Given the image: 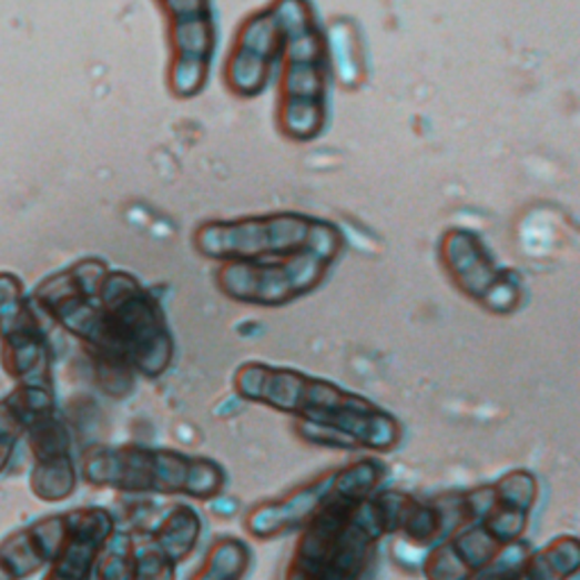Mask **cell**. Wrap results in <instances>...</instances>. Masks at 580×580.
I'll return each instance as SVG.
<instances>
[{
  "label": "cell",
  "instance_id": "obj_1",
  "mask_svg": "<svg viewBox=\"0 0 580 580\" xmlns=\"http://www.w3.org/2000/svg\"><path fill=\"white\" fill-rule=\"evenodd\" d=\"M37 297L100 363L152 381L169 373L175 343L166 315L132 275L87 261L45 282Z\"/></svg>",
  "mask_w": 580,
  "mask_h": 580
},
{
  "label": "cell",
  "instance_id": "obj_2",
  "mask_svg": "<svg viewBox=\"0 0 580 580\" xmlns=\"http://www.w3.org/2000/svg\"><path fill=\"white\" fill-rule=\"evenodd\" d=\"M234 393L291 417L302 436L327 447L388 454L401 442V425L390 410L291 367L245 363L234 373Z\"/></svg>",
  "mask_w": 580,
  "mask_h": 580
},
{
  "label": "cell",
  "instance_id": "obj_3",
  "mask_svg": "<svg viewBox=\"0 0 580 580\" xmlns=\"http://www.w3.org/2000/svg\"><path fill=\"white\" fill-rule=\"evenodd\" d=\"M540 495L536 474L512 469L486 486L481 508L465 519L419 562L427 580H471L519 542Z\"/></svg>",
  "mask_w": 580,
  "mask_h": 580
},
{
  "label": "cell",
  "instance_id": "obj_4",
  "mask_svg": "<svg viewBox=\"0 0 580 580\" xmlns=\"http://www.w3.org/2000/svg\"><path fill=\"white\" fill-rule=\"evenodd\" d=\"M393 526L395 490H377L295 533L279 580H363Z\"/></svg>",
  "mask_w": 580,
  "mask_h": 580
},
{
  "label": "cell",
  "instance_id": "obj_5",
  "mask_svg": "<svg viewBox=\"0 0 580 580\" xmlns=\"http://www.w3.org/2000/svg\"><path fill=\"white\" fill-rule=\"evenodd\" d=\"M80 477L104 490L150 497L216 499L227 474L218 460L143 445H98L82 454Z\"/></svg>",
  "mask_w": 580,
  "mask_h": 580
},
{
  "label": "cell",
  "instance_id": "obj_6",
  "mask_svg": "<svg viewBox=\"0 0 580 580\" xmlns=\"http://www.w3.org/2000/svg\"><path fill=\"white\" fill-rule=\"evenodd\" d=\"M386 477L377 456H360L345 465L318 471L279 497L252 506L243 529L252 540L266 542L299 533L308 523L373 497Z\"/></svg>",
  "mask_w": 580,
  "mask_h": 580
},
{
  "label": "cell",
  "instance_id": "obj_7",
  "mask_svg": "<svg viewBox=\"0 0 580 580\" xmlns=\"http://www.w3.org/2000/svg\"><path fill=\"white\" fill-rule=\"evenodd\" d=\"M197 250L227 263L268 261L311 250H340L338 232L302 216H273L263 221L218 223L197 232Z\"/></svg>",
  "mask_w": 580,
  "mask_h": 580
},
{
  "label": "cell",
  "instance_id": "obj_8",
  "mask_svg": "<svg viewBox=\"0 0 580 580\" xmlns=\"http://www.w3.org/2000/svg\"><path fill=\"white\" fill-rule=\"evenodd\" d=\"M336 256L334 250H311L268 261L225 263L216 284L227 297L243 304L284 306L318 288Z\"/></svg>",
  "mask_w": 580,
  "mask_h": 580
},
{
  "label": "cell",
  "instance_id": "obj_9",
  "mask_svg": "<svg viewBox=\"0 0 580 580\" xmlns=\"http://www.w3.org/2000/svg\"><path fill=\"white\" fill-rule=\"evenodd\" d=\"M0 343L6 373L17 386L52 388L50 347L14 277H0Z\"/></svg>",
  "mask_w": 580,
  "mask_h": 580
},
{
  "label": "cell",
  "instance_id": "obj_10",
  "mask_svg": "<svg viewBox=\"0 0 580 580\" xmlns=\"http://www.w3.org/2000/svg\"><path fill=\"white\" fill-rule=\"evenodd\" d=\"M26 445L32 456V492L48 503H60L69 499L78 488L80 471L75 467L69 429L58 408L48 410L34 421Z\"/></svg>",
  "mask_w": 580,
  "mask_h": 580
},
{
  "label": "cell",
  "instance_id": "obj_11",
  "mask_svg": "<svg viewBox=\"0 0 580 580\" xmlns=\"http://www.w3.org/2000/svg\"><path fill=\"white\" fill-rule=\"evenodd\" d=\"M110 510L87 506L67 510V536L43 580H93L98 560L116 531Z\"/></svg>",
  "mask_w": 580,
  "mask_h": 580
},
{
  "label": "cell",
  "instance_id": "obj_12",
  "mask_svg": "<svg viewBox=\"0 0 580 580\" xmlns=\"http://www.w3.org/2000/svg\"><path fill=\"white\" fill-rule=\"evenodd\" d=\"M145 515L134 517L125 531L164 551L177 564L186 562L202 538V517L189 503L145 506Z\"/></svg>",
  "mask_w": 580,
  "mask_h": 580
},
{
  "label": "cell",
  "instance_id": "obj_13",
  "mask_svg": "<svg viewBox=\"0 0 580 580\" xmlns=\"http://www.w3.org/2000/svg\"><path fill=\"white\" fill-rule=\"evenodd\" d=\"M67 536V512L32 521L0 542V580H26L55 558Z\"/></svg>",
  "mask_w": 580,
  "mask_h": 580
},
{
  "label": "cell",
  "instance_id": "obj_14",
  "mask_svg": "<svg viewBox=\"0 0 580 580\" xmlns=\"http://www.w3.org/2000/svg\"><path fill=\"white\" fill-rule=\"evenodd\" d=\"M58 408L52 388L17 386L0 399V474L8 471L19 445L28 438L34 421Z\"/></svg>",
  "mask_w": 580,
  "mask_h": 580
},
{
  "label": "cell",
  "instance_id": "obj_15",
  "mask_svg": "<svg viewBox=\"0 0 580 580\" xmlns=\"http://www.w3.org/2000/svg\"><path fill=\"white\" fill-rule=\"evenodd\" d=\"M580 569V542L576 536L553 538L538 551L526 553L508 580H571Z\"/></svg>",
  "mask_w": 580,
  "mask_h": 580
},
{
  "label": "cell",
  "instance_id": "obj_16",
  "mask_svg": "<svg viewBox=\"0 0 580 580\" xmlns=\"http://www.w3.org/2000/svg\"><path fill=\"white\" fill-rule=\"evenodd\" d=\"M252 547L234 536H223L208 545L202 562L186 580H245L252 569Z\"/></svg>",
  "mask_w": 580,
  "mask_h": 580
},
{
  "label": "cell",
  "instance_id": "obj_17",
  "mask_svg": "<svg viewBox=\"0 0 580 580\" xmlns=\"http://www.w3.org/2000/svg\"><path fill=\"white\" fill-rule=\"evenodd\" d=\"M180 564L130 533V580H177Z\"/></svg>",
  "mask_w": 580,
  "mask_h": 580
},
{
  "label": "cell",
  "instance_id": "obj_18",
  "mask_svg": "<svg viewBox=\"0 0 580 580\" xmlns=\"http://www.w3.org/2000/svg\"><path fill=\"white\" fill-rule=\"evenodd\" d=\"M93 580H130V533L119 529L104 547Z\"/></svg>",
  "mask_w": 580,
  "mask_h": 580
},
{
  "label": "cell",
  "instance_id": "obj_19",
  "mask_svg": "<svg viewBox=\"0 0 580 580\" xmlns=\"http://www.w3.org/2000/svg\"><path fill=\"white\" fill-rule=\"evenodd\" d=\"M526 553H529V545H526L523 540H519V542H515L512 547H508V549L503 551V556H501L490 569H486V571L479 573V576H474L471 580H508L512 567H515Z\"/></svg>",
  "mask_w": 580,
  "mask_h": 580
}]
</instances>
